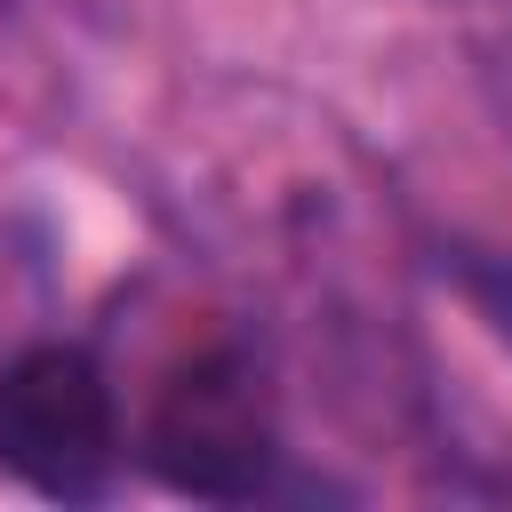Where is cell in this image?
Here are the masks:
<instances>
[{
    "label": "cell",
    "mask_w": 512,
    "mask_h": 512,
    "mask_svg": "<svg viewBox=\"0 0 512 512\" xmlns=\"http://www.w3.org/2000/svg\"><path fill=\"white\" fill-rule=\"evenodd\" d=\"M144 464L160 488L200 504L264 496L280 464V408H272L264 360L232 336L184 352L144 408Z\"/></svg>",
    "instance_id": "6da1fadb"
},
{
    "label": "cell",
    "mask_w": 512,
    "mask_h": 512,
    "mask_svg": "<svg viewBox=\"0 0 512 512\" xmlns=\"http://www.w3.org/2000/svg\"><path fill=\"white\" fill-rule=\"evenodd\" d=\"M0 472L48 504H96L120 472V400L96 352L16 344L0 360Z\"/></svg>",
    "instance_id": "7a4b0ae2"
},
{
    "label": "cell",
    "mask_w": 512,
    "mask_h": 512,
    "mask_svg": "<svg viewBox=\"0 0 512 512\" xmlns=\"http://www.w3.org/2000/svg\"><path fill=\"white\" fill-rule=\"evenodd\" d=\"M448 280H456V296L488 320V336L512 344V248H472V240H456V248H448Z\"/></svg>",
    "instance_id": "3957f363"
}]
</instances>
